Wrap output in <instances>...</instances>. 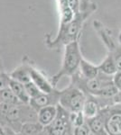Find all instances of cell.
I'll return each instance as SVG.
<instances>
[{"instance_id": "cell-1", "label": "cell", "mask_w": 121, "mask_h": 135, "mask_svg": "<svg viewBox=\"0 0 121 135\" xmlns=\"http://www.w3.org/2000/svg\"><path fill=\"white\" fill-rule=\"evenodd\" d=\"M82 58L78 41L65 45L62 65L58 73L52 78V86H55L58 81L64 76H73L79 70L80 60Z\"/></svg>"}, {"instance_id": "cell-2", "label": "cell", "mask_w": 121, "mask_h": 135, "mask_svg": "<svg viewBox=\"0 0 121 135\" xmlns=\"http://www.w3.org/2000/svg\"><path fill=\"white\" fill-rule=\"evenodd\" d=\"M84 92L77 86H71L64 90L59 91V105L70 114L81 112L82 106L86 101Z\"/></svg>"}, {"instance_id": "cell-3", "label": "cell", "mask_w": 121, "mask_h": 135, "mask_svg": "<svg viewBox=\"0 0 121 135\" xmlns=\"http://www.w3.org/2000/svg\"><path fill=\"white\" fill-rule=\"evenodd\" d=\"M46 128L48 135H67L71 128L70 113L58 105V113L55 119Z\"/></svg>"}, {"instance_id": "cell-4", "label": "cell", "mask_w": 121, "mask_h": 135, "mask_svg": "<svg viewBox=\"0 0 121 135\" xmlns=\"http://www.w3.org/2000/svg\"><path fill=\"white\" fill-rule=\"evenodd\" d=\"M80 27V21L78 20H72L69 23L66 25H61L60 32L58 33L56 40L54 41L52 44H57L59 42H61L63 44L67 45L68 43H71L72 42H75L77 36H78L79 31Z\"/></svg>"}, {"instance_id": "cell-5", "label": "cell", "mask_w": 121, "mask_h": 135, "mask_svg": "<svg viewBox=\"0 0 121 135\" xmlns=\"http://www.w3.org/2000/svg\"><path fill=\"white\" fill-rule=\"evenodd\" d=\"M59 103V91H52L50 94L41 93L37 97L31 98L28 104L35 112H38L42 108L48 105H57Z\"/></svg>"}, {"instance_id": "cell-6", "label": "cell", "mask_w": 121, "mask_h": 135, "mask_svg": "<svg viewBox=\"0 0 121 135\" xmlns=\"http://www.w3.org/2000/svg\"><path fill=\"white\" fill-rule=\"evenodd\" d=\"M58 113V105H48L37 112V123L43 127H47L55 119Z\"/></svg>"}, {"instance_id": "cell-7", "label": "cell", "mask_w": 121, "mask_h": 135, "mask_svg": "<svg viewBox=\"0 0 121 135\" xmlns=\"http://www.w3.org/2000/svg\"><path fill=\"white\" fill-rule=\"evenodd\" d=\"M103 119L105 129L109 135H121V114L112 112Z\"/></svg>"}, {"instance_id": "cell-8", "label": "cell", "mask_w": 121, "mask_h": 135, "mask_svg": "<svg viewBox=\"0 0 121 135\" xmlns=\"http://www.w3.org/2000/svg\"><path fill=\"white\" fill-rule=\"evenodd\" d=\"M29 74L31 81L36 86V88L39 89L41 93L43 94H50L54 90L53 86L52 84L48 82V80L43 77L42 74H40L35 69H29Z\"/></svg>"}, {"instance_id": "cell-9", "label": "cell", "mask_w": 121, "mask_h": 135, "mask_svg": "<svg viewBox=\"0 0 121 135\" xmlns=\"http://www.w3.org/2000/svg\"><path fill=\"white\" fill-rule=\"evenodd\" d=\"M80 72L82 78L85 79H92L98 76L100 71H98V66L93 65L92 63L86 60L84 58H81L80 63Z\"/></svg>"}, {"instance_id": "cell-10", "label": "cell", "mask_w": 121, "mask_h": 135, "mask_svg": "<svg viewBox=\"0 0 121 135\" xmlns=\"http://www.w3.org/2000/svg\"><path fill=\"white\" fill-rule=\"evenodd\" d=\"M8 88L12 91V93L14 94L15 97L20 101V103L28 104L30 98L25 92V86H24L23 84L19 83V82L10 78L9 84H8Z\"/></svg>"}, {"instance_id": "cell-11", "label": "cell", "mask_w": 121, "mask_h": 135, "mask_svg": "<svg viewBox=\"0 0 121 135\" xmlns=\"http://www.w3.org/2000/svg\"><path fill=\"white\" fill-rule=\"evenodd\" d=\"M86 123L89 126L91 133L96 135H109L106 129H105L104 119L102 118V116L100 114L93 118L87 119Z\"/></svg>"}, {"instance_id": "cell-12", "label": "cell", "mask_w": 121, "mask_h": 135, "mask_svg": "<svg viewBox=\"0 0 121 135\" xmlns=\"http://www.w3.org/2000/svg\"><path fill=\"white\" fill-rule=\"evenodd\" d=\"M100 111V105L96 99L86 98V101L81 109V114H83L85 119H91L97 116Z\"/></svg>"}, {"instance_id": "cell-13", "label": "cell", "mask_w": 121, "mask_h": 135, "mask_svg": "<svg viewBox=\"0 0 121 135\" xmlns=\"http://www.w3.org/2000/svg\"><path fill=\"white\" fill-rule=\"evenodd\" d=\"M98 69L100 73L104 74V75H106V76L114 75V74L118 71V69H116V67L115 64L113 54L107 55V57L98 66Z\"/></svg>"}, {"instance_id": "cell-14", "label": "cell", "mask_w": 121, "mask_h": 135, "mask_svg": "<svg viewBox=\"0 0 121 135\" xmlns=\"http://www.w3.org/2000/svg\"><path fill=\"white\" fill-rule=\"evenodd\" d=\"M29 69L30 68H25L24 66L19 67L18 69H15L12 73L9 75L11 79L15 80L21 84H25L31 81L30 74H29Z\"/></svg>"}, {"instance_id": "cell-15", "label": "cell", "mask_w": 121, "mask_h": 135, "mask_svg": "<svg viewBox=\"0 0 121 135\" xmlns=\"http://www.w3.org/2000/svg\"><path fill=\"white\" fill-rule=\"evenodd\" d=\"M24 86H25V92L28 95L29 98H34V97H37L38 95H40L41 92L39 91V89L36 88V86L33 83L32 81H29L28 83L24 84Z\"/></svg>"}, {"instance_id": "cell-16", "label": "cell", "mask_w": 121, "mask_h": 135, "mask_svg": "<svg viewBox=\"0 0 121 135\" xmlns=\"http://www.w3.org/2000/svg\"><path fill=\"white\" fill-rule=\"evenodd\" d=\"M91 132L86 122L84 123H82V124L75 126L73 128V135H91Z\"/></svg>"}, {"instance_id": "cell-17", "label": "cell", "mask_w": 121, "mask_h": 135, "mask_svg": "<svg viewBox=\"0 0 121 135\" xmlns=\"http://www.w3.org/2000/svg\"><path fill=\"white\" fill-rule=\"evenodd\" d=\"M10 81V77L6 74L0 73V89H5L8 88Z\"/></svg>"}, {"instance_id": "cell-18", "label": "cell", "mask_w": 121, "mask_h": 135, "mask_svg": "<svg viewBox=\"0 0 121 135\" xmlns=\"http://www.w3.org/2000/svg\"><path fill=\"white\" fill-rule=\"evenodd\" d=\"M112 82H113L114 86L119 90L121 89V71H116L113 75L112 78Z\"/></svg>"}, {"instance_id": "cell-19", "label": "cell", "mask_w": 121, "mask_h": 135, "mask_svg": "<svg viewBox=\"0 0 121 135\" xmlns=\"http://www.w3.org/2000/svg\"><path fill=\"white\" fill-rule=\"evenodd\" d=\"M112 99H113V102L115 103V104H121V89H119V90L118 91V93L112 97Z\"/></svg>"}, {"instance_id": "cell-20", "label": "cell", "mask_w": 121, "mask_h": 135, "mask_svg": "<svg viewBox=\"0 0 121 135\" xmlns=\"http://www.w3.org/2000/svg\"><path fill=\"white\" fill-rule=\"evenodd\" d=\"M0 135H8V134H7V132L3 129V128L0 127Z\"/></svg>"}, {"instance_id": "cell-21", "label": "cell", "mask_w": 121, "mask_h": 135, "mask_svg": "<svg viewBox=\"0 0 121 135\" xmlns=\"http://www.w3.org/2000/svg\"><path fill=\"white\" fill-rule=\"evenodd\" d=\"M91 135H96V134H93V133H91Z\"/></svg>"}, {"instance_id": "cell-22", "label": "cell", "mask_w": 121, "mask_h": 135, "mask_svg": "<svg viewBox=\"0 0 121 135\" xmlns=\"http://www.w3.org/2000/svg\"><path fill=\"white\" fill-rule=\"evenodd\" d=\"M13 135H17V134H16V133H15V134H13Z\"/></svg>"}]
</instances>
